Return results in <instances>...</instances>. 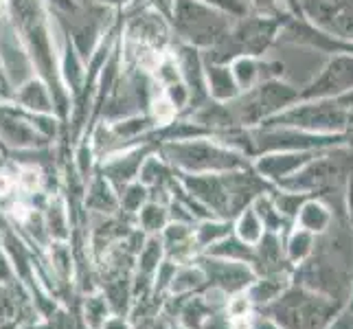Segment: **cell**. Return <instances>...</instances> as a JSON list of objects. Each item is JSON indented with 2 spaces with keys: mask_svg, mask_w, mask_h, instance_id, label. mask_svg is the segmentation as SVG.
<instances>
[{
  "mask_svg": "<svg viewBox=\"0 0 353 329\" xmlns=\"http://www.w3.org/2000/svg\"><path fill=\"white\" fill-rule=\"evenodd\" d=\"M9 18L20 35V40L27 48V53L33 62V68L38 70L40 79L53 92L55 112L59 117L68 114V92L59 77V64L55 55V40L48 22L44 0H7Z\"/></svg>",
  "mask_w": 353,
  "mask_h": 329,
  "instance_id": "1",
  "label": "cell"
},
{
  "mask_svg": "<svg viewBox=\"0 0 353 329\" xmlns=\"http://www.w3.org/2000/svg\"><path fill=\"white\" fill-rule=\"evenodd\" d=\"M288 14H252L235 18L233 27L209 51H202V57L217 64H230L239 55H265L274 44H279V33Z\"/></svg>",
  "mask_w": 353,
  "mask_h": 329,
  "instance_id": "2",
  "label": "cell"
},
{
  "mask_svg": "<svg viewBox=\"0 0 353 329\" xmlns=\"http://www.w3.org/2000/svg\"><path fill=\"white\" fill-rule=\"evenodd\" d=\"M156 150L180 174H224L252 165V158L228 148L215 137L161 143Z\"/></svg>",
  "mask_w": 353,
  "mask_h": 329,
  "instance_id": "3",
  "label": "cell"
},
{
  "mask_svg": "<svg viewBox=\"0 0 353 329\" xmlns=\"http://www.w3.org/2000/svg\"><path fill=\"white\" fill-rule=\"evenodd\" d=\"M235 18L200 0H172V24L180 42L198 51H209L233 27Z\"/></svg>",
  "mask_w": 353,
  "mask_h": 329,
  "instance_id": "4",
  "label": "cell"
},
{
  "mask_svg": "<svg viewBox=\"0 0 353 329\" xmlns=\"http://www.w3.org/2000/svg\"><path fill=\"white\" fill-rule=\"evenodd\" d=\"M296 101H301V88L283 77L261 81L254 88L239 92L233 101H228V108L239 128H257Z\"/></svg>",
  "mask_w": 353,
  "mask_h": 329,
  "instance_id": "5",
  "label": "cell"
},
{
  "mask_svg": "<svg viewBox=\"0 0 353 329\" xmlns=\"http://www.w3.org/2000/svg\"><path fill=\"white\" fill-rule=\"evenodd\" d=\"M261 126L296 128L316 134L353 132V114L338 99H301Z\"/></svg>",
  "mask_w": 353,
  "mask_h": 329,
  "instance_id": "6",
  "label": "cell"
},
{
  "mask_svg": "<svg viewBox=\"0 0 353 329\" xmlns=\"http://www.w3.org/2000/svg\"><path fill=\"white\" fill-rule=\"evenodd\" d=\"M301 88V99H338L353 90V55H330Z\"/></svg>",
  "mask_w": 353,
  "mask_h": 329,
  "instance_id": "7",
  "label": "cell"
},
{
  "mask_svg": "<svg viewBox=\"0 0 353 329\" xmlns=\"http://www.w3.org/2000/svg\"><path fill=\"white\" fill-rule=\"evenodd\" d=\"M33 62L24 48L9 14H0V72L9 88H18L33 75Z\"/></svg>",
  "mask_w": 353,
  "mask_h": 329,
  "instance_id": "8",
  "label": "cell"
},
{
  "mask_svg": "<svg viewBox=\"0 0 353 329\" xmlns=\"http://www.w3.org/2000/svg\"><path fill=\"white\" fill-rule=\"evenodd\" d=\"M279 44L314 48V51L327 55H353V42L340 40L336 35L325 33L303 16H294V14H290L285 18L281 33H279Z\"/></svg>",
  "mask_w": 353,
  "mask_h": 329,
  "instance_id": "9",
  "label": "cell"
},
{
  "mask_svg": "<svg viewBox=\"0 0 353 329\" xmlns=\"http://www.w3.org/2000/svg\"><path fill=\"white\" fill-rule=\"evenodd\" d=\"M299 7L314 27L353 42V0H299Z\"/></svg>",
  "mask_w": 353,
  "mask_h": 329,
  "instance_id": "10",
  "label": "cell"
},
{
  "mask_svg": "<svg viewBox=\"0 0 353 329\" xmlns=\"http://www.w3.org/2000/svg\"><path fill=\"white\" fill-rule=\"evenodd\" d=\"M196 263L204 270L206 286L222 290L228 299L239 295V292H246V288L257 279L252 266L241 263V261H228V259L211 257V255L200 252L196 257Z\"/></svg>",
  "mask_w": 353,
  "mask_h": 329,
  "instance_id": "11",
  "label": "cell"
},
{
  "mask_svg": "<svg viewBox=\"0 0 353 329\" xmlns=\"http://www.w3.org/2000/svg\"><path fill=\"white\" fill-rule=\"evenodd\" d=\"M154 150H156L154 143H139L121 152L108 154L101 158L99 167H97V174H101L119 193V191H123L130 182L139 180L141 165Z\"/></svg>",
  "mask_w": 353,
  "mask_h": 329,
  "instance_id": "12",
  "label": "cell"
},
{
  "mask_svg": "<svg viewBox=\"0 0 353 329\" xmlns=\"http://www.w3.org/2000/svg\"><path fill=\"white\" fill-rule=\"evenodd\" d=\"M169 24L165 22L163 14L148 7L137 11L125 24V42L137 44L150 51L163 53L169 44Z\"/></svg>",
  "mask_w": 353,
  "mask_h": 329,
  "instance_id": "13",
  "label": "cell"
},
{
  "mask_svg": "<svg viewBox=\"0 0 353 329\" xmlns=\"http://www.w3.org/2000/svg\"><path fill=\"white\" fill-rule=\"evenodd\" d=\"M42 319L20 281L0 283V329H22Z\"/></svg>",
  "mask_w": 353,
  "mask_h": 329,
  "instance_id": "14",
  "label": "cell"
},
{
  "mask_svg": "<svg viewBox=\"0 0 353 329\" xmlns=\"http://www.w3.org/2000/svg\"><path fill=\"white\" fill-rule=\"evenodd\" d=\"M230 70H233L239 92H246L261 81L285 77V64L281 59H270L265 55H239L230 62Z\"/></svg>",
  "mask_w": 353,
  "mask_h": 329,
  "instance_id": "15",
  "label": "cell"
},
{
  "mask_svg": "<svg viewBox=\"0 0 353 329\" xmlns=\"http://www.w3.org/2000/svg\"><path fill=\"white\" fill-rule=\"evenodd\" d=\"M316 154L319 152H268L252 158V169L263 180L276 187L279 182H283L296 172H301Z\"/></svg>",
  "mask_w": 353,
  "mask_h": 329,
  "instance_id": "16",
  "label": "cell"
},
{
  "mask_svg": "<svg viewBox=\"0 0 353 329\" xmlns=\"http://www.w3.org/2000/svg\"><path fill=\"white\" fill-rule=\"evenodd\" d=\"M161 241L165 248V259L174 261L176 266L189 263L200 255L196 239H193V224L185 222H169L161 230Z\"/></svg>",
  "mask_w": 353,
  "mask_h": 329,
  "instance_id": "17",
  "label": "cell"
},
{
  "mask_svg": "<svg viewBox=\"0 0 353 329\" xmlns=\"http://www.w3.org/2000/svg\"><path fill=\"white\" fill-rule=\"evenodd\" d=\"M83 211L88 215H114L121 211L119 193L101 174H92L83 191Z\"/></svg>",
  "mask_w": 353,
  "mask_h": 329,
  "instance_id": "18",
  "label": "cell"
},
{
  "mask_svg": "<svg viewBox=\"0 0 353 329\" xmlns=\"http://www.w3.org/2000/svg\"><path fill=\"white\" fill-rule=\"evenodd\" d=\"M11 101L20 106L22 110H29V112H35V114L55 112L53 92L48 90V86L40 77H31L29 81H24L22 86H18L16 92L11 94Z\"/></svg>",
  "mask_w": 353,
  "mask_h": 329,
  "instance_id": "19",
  "label": "cell"
},
{
  "mask_svg": "<svg viewBox=\"0 0 353 329\" xmlns=\"http://www.w3.org/2000/svg\"><path fill=\"white\" fill-rule=\"evenodd\" d=\"M204 81H206L209 99H213V101L228 103L239 94L237 81L233 77V70H230V64H217V62L204 59Z\"/></svg>",
  "mask_w": 353,
  "mask_h": 329,
  "instance_id": "20",
  "label": "cell"
},
{
  "mask_svg": "<svg viewBox=\"0 0 353 329\" xmlns=\"http://www.w3.org/2000/svg\"><path fill=\"white\" fill-rule=\"evenodd\" d=\"M299 228L310 230L312 235H325L334 224V213L321 198L310 196L301 204V209L294 217Z\"/></svg>",
  "mask_w": 353,
  "mask_h": 329,
  "instance_id": "21",
  "label": "cell"
},
{
  "mask_svg": "<svg viewBox=\"0 0 353 329\" xmlns=\"http://www.w3.org/2000/svg\"><path fill=\"white\" fill-rule=\"evenodd\" d=\"M42 215H44V226H46V235L51 241H70V217H68V206H66V200L64 196H48L44 209H42Z\"/></svg>",
  "mask_w": 353,
  "mask_h": 329,
  "instance_id": "22",
  "label": "cell"
},
{
  "mask_svg": "<svg viewBox=\"0 0 353 329\" xmlns=\"http://www.w3.org/2000/svg\"><path fill=\"white\" fill-rule=\"evenodd\" d=\"M206 288V277L204 270L196 263V259L189 263H180L176 266V272L172 277V283H169V297H189V295H198Z\"/></svg>",
  "mask_w": 353,
  "mask_h": 329,
  "instance_id": "23",
  "label": "cell"
},
{
  "mask_svg": "<svg viewBox=\"0 0 353 329\" xmlns=\"http://www.w3.org/2000/svg\"><path fill=\"white\" fill-rule=\"evenodd\" d=\"M230 233H233V219L206 217V219H198V222L193 224V239H196V246L200 252H204L220 239L228 237Z\"/></svg>",
  "mask_w": 353,
  "mask_h": 329,
  "instance_id": "24",
  "label": "cell"
},
{
  "mask_svg": "<svg viewBox=\"0 0 353 329\" xmlns=\"http://www.w3.org/2000/svg\"><path fill=\"white\" fill-rule=\"evenodd\" d=\"M169 224V206L167 202L150 198L137 213V226L145 235H161V230Z\"/></svg>",
  "mask_w": 353,
  "mask_h": 329,
  "instance_id": "25",
  "label": "cell"
},
{
  "mask_svg": "<svg viewBox=\"0 0 353 329\" xmlns=\"http://www.w3.org/2000/svg\"><path fill=\"white\" fill-rule=\"evenodd\" d=\"M204 255H211V257H220V259H228V261H241L252 266L254 261V248L243 243L235 233H230L228 237L220 239L213 246H209L204 250Z\"/></svg>",
  "mask_w": 353,
  "mask_h": 329,
  "instance_id": "26",
  "label": "cell"
},
{
  "mask_svg": "<svg viewBox=\"0 0 353 329\" xmlns=\"http://www.w3.org/2000/svg\"><path fill=\"white\" fill-rule=\"evenodd\" d=\"M79 312H81V319H83V323H86L88 329H101L105 319L112 314L110 308H108L105 297L101 295L99 290L88 292V295H81Z\"/></svg>",
  "mask_w": 353,
  "mask_h": 329,
  "instance_id": "27",
  "label": "cell"
},
{
  "mask_svg": "<svg viewBox=\"0 0 353 329\" xmlns=\"http://www.w3.org/2000/svg\"><path fill=\"white\" fill-rule=\"evenodd\" d=\"M233 233L243 241V243H248V246H254L265 233V228H263V222H261V217L257 215V211L252 209V204L246 206L241 213H237L233 217Z\"/></svg>",
  "mask_w": 353,
  "mask_h": 329,
  "instance_id": "28",
  "label": "cell"
},
{
  "mask_svg": "<svg viewBox=\"0 0 353 329\" xmlns=\"http://www.w3.org/2000/svg\"><path fill=\"white\" fill-rule=\"evenodd\" d=\"M288 239L283 243V250H285V259L292 263H301L305 261L310 255L314 252L316 246V235H312L310 230L305 228H299L294 226L292 230H288Z\"/></svg>",
  "mask_w": 353,
  "mask_h": 329,
  "instance_id": "29",
  "label": "cell"
},
{
  "mask_svg": "<svg viewBox=\"0 0 353 329\" xmlns=\"http://www.w3.org/2000/svg\"><path fill=\"white\" fill-rule=\"evenodd\" d=\"M152 196H150V189L143 185V182L134 180L130 185L119 191V204H121V213H125L130 217L137 219V213L141 211V206L148 202Z\"/></svg>",
  "mask_w": 353,
  "mask_h": 329,
  "instance_id": "30",
  "label": "cell"
},
{
  "mask_svg": "<svg viewBox=\"0 0 353 329\" xmlns=\"http://www.w3.org/2000/svg\"><path fill=\"white\" fill-rule=\"evenodd\" d=\"M200 3L222 11V14H226L230 18H243V16H248L254 11L250 0H200Z\"/></svg>",
  "mask_w": 353,
  "mask_h": 329,
  "instance_id": "31",
  "label": "cell"
},
{
  "mask_svg": "<svg viewBox=\"0 0 353 329\" xmlns=\"http://www.w3.org/2000/svg\"><path fill=\"white\" fill-rule=\"evenodd\" d=\"M250 5L254 11H259V14H288L290 11L285 0H250Z\"/></svg>",
  "mask_w": 353,
  "mask_h": 329,
  "instance_id": "32",
  "label": "cell"
},
{
  "mask_svg": "<svg viewBox=\"0 0 353 329\" xmlns=\"http://www.w3.org/2000/svg\"><path fill=\"white\" fill-rule=\"evenodd\" d=\"M16 281H18V277L14 272V266H11L5 248L0 246V283H16Z\"/></svg>",
  "mask_w": 353,
  "mask_h": 329,
  "instance_id": "33",
  "label": "cell"
},
{
  "mask_svg": "<svg viewBox=\"0 0 353 329\" xmlns=\"http://www.w3.org/2000/svg\"><path fill=\"white\" fill-rule=\"evenodd\" d=\"M101 329H132V323L123 314H110L101 325Z\"/></svg>",
  "mask_w": 353,
  "mask_h": 329,
  "instance_id": "34",
  "label": "cell"
},
{
  "mask_svg": "<svg viewBox=\"0 0 353 329\" xmlns=\"http://www.w3.org/2000/svg\"><path fill=\"white\" fill-rule=\"evenodd\" d=\"M94 3H99L108 9H112V7H125L130 3H134V0H94Z\"/></svg>",
  "mask_w": 353,
  "mask_h": 329,
  "instance_id": "35",
  "label": "cell"
},
{
  "mask_svg": "<svg viewBox=\"0 0 353 329\" xmlns=\"http://www.w3.org/2000/svg\"><path fill=\"white\" fill-rule=\"evenodd\" d=\"M338 101L343 103V106L349 110V112L353 114V90H351V92H347V94H343V97H338Z\"/></svg>",
  "mask_w": 353,
  "mask_h": 329,
  "instance_id": "36",
  "label": "cell"
},
{
  "mask_svg": "<svg viewBox=\"0 0 353 329\" xmlns=\"http://www.w3.org/2000/svg\"><path fill=\"white\" fill-rule=\"evenodd\" d=\"M332 329H353V314L351 316H345V319H340Z\"/></svg>",
  "mask_w": 353,
  "mask_h": 329,
  "instance_id": "37",
  "label": "cell"
},
{
  "mask_svg": "<svg viewBox=\"0 0 353 329\" xmlns=\"http://www.w3.org/2000/svg\"><path fill=\"white\" fill-rule=\"evenodd\" d=\"M0 101H11V94L3 86H0Z\"/></svg>",
  "mask_w": 353,
  "mask_h": 329,
  "instance_id": "38",
  "label": "cell"
},
{
  "mask_svg": "<svg viewBox=\"0 0 353 329\" xmlns=\"http://www.w3.org/2000/svg\"><path fill=\"white\" fill-rule=\"evenodd\" d=\"M152 329H169V323H167L165 319H161V321H158Z\"/></svg>",
  "mask_w": 353,
  "mask_h": 329,
  "instance_id": "39",
  "label": "cell"
},
{
  "mask_svg": "<svg viewBox=\"0 0 353 329\" xmlns=\"http://www.w3.org/2000/svg\"><path fill=\"white\" fill-rule=\"evenodd\" d=\"M5 5H7V0H0V14L5 11Z\"/></svg>",
  "mask_w": 353,
  "mask_h": 329,
  "instance_id": "40",
  "label": "cell"
},
{
  "mask_svg": "<svg viewBox=\"0 0 353 329\" xmlns=\"http://www.w3.org/2000/svg\"><path fill=\"white\" fill-rule=\"evenodd\" d=\"M0 165H3V156H0Z\"/></svg>",
  "mask_w": 353,
  "mask_h": 329,
  "instance_id": "41",
  "label": "cell"
}]
</instances>
